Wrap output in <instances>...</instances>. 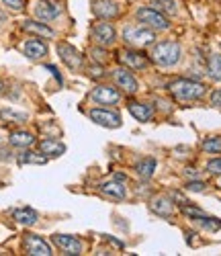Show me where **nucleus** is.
<instances>
[{
  "instance_id": "obj_31",
  "label": "nucleus",
  "mask_w": 221,
  "mask_h": 256,
  "mask_svg": "<svg viewBox=\"0 0 221 256\" xmlns=\"http://www.w3.org/2000/svg\"><path fill=\"white\" fill-rule=\"evenodd\" d=\"M207 170H209L211 174H221V158L211 160V162L207 164Z\"/></svg>"
},
{
  "instance_id": "obj_10",
  "label": "nucleus",
  "mask_w": 221,
  "mask_h": 256,
  "mask_svg": "<svg viewBox=\"0 0 221 256\" xmlns=\"http://www.w3.org/2000/svg\"><path fill=\"white\" fill-rule=\"evenodd\" d=\"M54 244L64 252V254H80L82 252V242L74 236H64V234H56Z\"/></svg>"
},
{
  "instance_id": "obj_23",
  "label": "nucleus",
  "mask_w": 221,
  "mask_h": 256,
  "mask_svg": "<svg viewBox=\"0 0 221 256\" xmlns=\"http://www.w3.org/2000/svg\"><path fill=\"white\" fill-rule=\"evenodd\" d=\"M152 6L160 12H166V14L178 12V2H176V0H152Z\"/></svg>"
},
{
  "instance_id": "obj_36",
  "label": "nucleus",
  "mask_w": 221,
  "mask_h": 256,
  "mask_svg": "<svg viewBox=\"0 0 221 256\" xmlns=\"http://www.w3.org/2000/svg\"><path fill=\"white\" fill-rule=\"evenodd\" d=\"M0 92H2V82H0Z\"/></svg>"
},
{
  "instance_id": "obj_35",
  "label": "nucleus",
  "mask_w": 221,
  "mask_h": 256,
  "mask_svg": "<svg viewBox=\"0 0 221 256\" xmlns=\"http://www.w3.org/2000/svg\"><path fill=\"white\" fill-rule=\"evenodd\" d=\"M48 70H50V72H54V76H56V78H58L60 82H64V80H62V76L58 74V70H56V66H48Z\"/></svg>"
},
{
  "instance_id": "obj_17",
  "label": "nucleus",
  "mask_w": 221,
  "mask_h": 256,
  "mask_svg": "<svg viewBox=\"0 0 221 256\" xmlns=\"http://www.w3.org/2000/svg\"><path fill=\"white\" fill-rule=\"evenodd\" d=\"M39 150L46 156H62L66 152V146L62 142H56V140H43L39 144Z\"/></svg>"
},
{
  "instance_id": "obj_7",
  "label": "nucleus",
  "mask_w": 221,
  "mask_h": 256,
  "mask_svg": "<svg viewBox=\"0 0 221 256\" xmlns=\"http://www.w3.org/2000/svg\"><path fill=\"white\" fill-rule=\"evenodd\" d=\"M25 248L33 256H52L54 254L52 248H50V244L43 240V238L35 236V234H29V236H25Z\"/></svg>"
},
{
  "instance_id": "obj_28",
  "label": "nucleus",
  "mask_w": 221,
  "mask_h": 256,
  "mask_svg": "<svg viewBox=\"0 0 221 256\" xmlns=\"http://www.w3.org/2000/svg\"><path fill=\"white\" fill-rule=\"evenodd\" d=\"M201 148L209 154H221V138H207Z\"/></svg>"
},
{
  "instance_id": "obj_27",
  "label": "nucleus",
  "mask_w": 221,
  "mask_h": 256,
  "mask_svg": "<svg viewBox=\"0 0 221 256\" xmlns=\"http://www.w3.org/2000/svg\"><path fill=\"white\" fill-rule=\"evenodd\" d=\"M209 76L213 80H221V54H213L209 58Z\"/></svg>"
},
{
  "instance_id": "obj_14",
  "label": "nucleus",
  "mask_w": 221,
  "mask_h": 256,
  "mask_svg": "<svg viewBox=\"0 0 221 256\" xmlns=\"http://www.w3.org/2000/svg\"><path fill=\"white\" fill-rule=\"evenodd\" d=\"M60 12H62V6L58 2H37L35 6V14L41 20H54L60 16Z\"/></svg>"
},
{
  "instance_id": "obj_4",
  "label": "nucleus",
  "mask_w": 221,
  "mask_h": 256,
  "mask_svg": "<svg viewBox=\"0 0 221 256\" xmlns=\"http://www.w3.org/2000/svg\"><path fill=\"white\" fill-rule=\"evenodd\" d=\"M138 20L144 23L146 27H150V29H156V31H164V29L170 27L164 12H160L156 8H140L138 10Z\"/></svg>"
},
{
  "instance_id": "obj_29",
  "label": "nucleus",
  "mask_w": 221,
  "mask_h": 256,
  "mask_svg": "<svg viewBox=\"0 0 221 256\" xmlns=\"http://www.w3.org/2000/svg\"><path fill=\"white\" fill-rule=\"evenodd\" d=\"M196 222H201V224H203V228H205V230H209V232H217V230H221V222H219L217 218H209V216H205V218L196 220Z\"/></svg>"
},
{
  "instance_id": "obj_8",
  "label": "nucleus",
  "mask_w": 221,
  "mask_h": 256,
  "mask_svg": "<svg viewBox=\"0 0 221 256\" xmlns=\"http://www.w3.org/2000/svg\"><path fill=\"white\" fill-rule=\"evenodd\" d=\"M119 62L123 66L131 68V70H144L148 66V58L140 52H134V50H127V52H121L119 54Z\"/></svg>"
},
{
  "instance_id": "obj_21",
  "label": "nucleus",
  "mask_w": 221,
  "mask_h": 256,
  "mask_svg": "<svg viewBox=\"0 0 221 256\" xmlns=\"http://www.w3.org/2000/svg\"><path fill=\"white\" fill-rule=\"evenodd\" d=\"M23 29L29 31V33H35L39 37H54V31L46 25V23H35V20H25L23 23Z\"/></svg>"
},
{
  "instance_id": "obj_12",
  "label": "nucleus",
  "mask_w": 221,
  "mask_h": 256,
  "mask_svg": "<svg viewBox=\"0 0 221 256\" xmlns=\"http://www.w3.org/2000/svg\"><path fill=\"white\" fill-rule=\"evenodd\" d=\"M113 78H115V82H117V86L123 88L125 92H136V90H138V80L134 78V74L127 72L125 68H117V70L113 72Z\"/></svg>"
},
{
  "instance_id": "obj_25",
  "label": "nucleus",
  "mask_w": 221,
  "mask_h": 256,
  "mask_svg": "<svg viewBox=\"0 0 221 256\" xmlns=\"http://www.w3.org/2000/svg\"><path fill=\"white\" fill-rule=\"evenodd\" d=\"M0 119L6 121V123H25L29 119V115L27 113H16L12 109H2L0 111Z\"/></svg>"
},
{
  "instance_id": "obj_13",
  "label": "nucleus",
  "mask_w": 221,
  "mask_h": 256,
  "mask_svg": "<svg viewBox=\"0 0 221 256\" xmlns=\"http://www.w3.org/2000/svg\"><path fill=\"white\" fill-rule=\"evenodd\" d=\"M92 12L98 18H115L119 14V4L113 0H96L92 4Z\"/></svg>"
},
{
  "instance_id": "obj_34",
  "label": "nucleus",
  "mask_w": 221,
  "mask_h": 256,
  "mask_svg": "<svg viewBox=\"0 0 221 256\" xmlns=\"http://www.w3.org/2000/svg\"><path fill=\"white\" fill-rule=\"evenodd\" d=\"M211 102H213L215 106H221V88H219V90H215V92L211 94Z\"/></svg>"
},
{
  "instance_id": "obj_1",
  "label": "nucleus",
  "mask_w": 221,
  "mask_h": 256,
  "mask_svg": "<svg viewBox=\"0 0 221 256\" xmlns=\"http://www.w3.org/2000/svg\"><path fill=\"white\" fill-rule=\"evenodd\" d=\"M180 54H182V50L176 41H162V44L154 46L150 56H152L154 64H158V66H162V68H170V66H174V64H178Z\"/></svg>"
},
{
  "instance_id": "obj_19",
  "label": "nucleus",
  "mask_w": 221,
  "mask_h": 256,
  "mask_svg": "<svg viewBox=\"0 0 221 256\" xmlns=\"http://www.w3.org/2000/svg\"><path fill=\"white\" fill-rule=\"evenodd\" d=\"M12 218H14L18 224H23V226H33V224H37V220H39L37 211L29 209V207H23V209L12 211Z\"/></svg>"
},
{
  "instance_id": "obj_33",
  "label": "nucleus",
  "mask_w": 221,
  "mask_h": 256,
  "mask_svg": "<svg viewBox=\"0 0 221 256\" xmlns=\"http://www.w3.org/2000/svg\"><path fill=\"white\" fill-rule=\"evenodd\" d=\"M205 186H207V184L201 182V180H194V182H188V184H186L188 190H198V193H201V190H205Z\"/></svg>"
},
{
  "instance_id": "obj_18",
  "label": "nucleus",
  "mask_w": 221,
  "mask_h": 256,
  "mask_svg": "<svg viewBox=\"0 0 221 256\" xmlns=\"http://www.w3.org/2000/svg\"><path fill=\"white\" fill-rule=\"evenodd\" d=\"M100 190L106 197H113V199H125V186L117 180H108L100 184Z\"/></svg>"
},
{
  "instance_id": "obj_24",
  "label": "nucleus",
  "mask_w": 221,
  "mask_h": 256,
  "mask_svg": "<svg viewBox=\"0 0 221 256\" xmlns=\"http://www.w3.org/2000/svg\"><path fill=\"white\" fill-rule=\"evenodd\" d=\"M136 170H138V174H140L142 178H150V176L154 174V170H156V160H154V158H144V160L136 166Z\"/></svg>"
},
{
  "instance_id": "obj_11",
  "label": "nucleus",
  "mask_w": 221,
  "mask_h": 256,
  "mask_svg": "<svg viewBox=\"0 0 221 256\" xmlns=\"http://www.w3.org/2000/svg\"><path fill=\"white\" fill-rule=\"evenodd\" d=\"M90 119L96 123V125H102V127H119L121 125V117L113 111H106V109H92L90 111Z\"/></svg>"
},
{
  "instance_id": "obj_5",
  "label": "nucleus",
  "mask_w": 221,
  "mask_h": 256,
  "mask_svg": "<svg viewBox=\"0 0 221 256\" xmlns=\"http://www.w3.org/2000/svg\"><path fill=\"white\" fill-rule=\"evenodd\" d=\"M58 54H60L62 62L70 70H78L82 66V56H80V52L74 46H70V44H58Z\"/></svg>"
},
{
  "instance_id": "obj_6",
  "label": "nucleus",
  "mask_w": 221,
  "mask_h": 256,
  "mask_svg": "<svg viewBox=\"0 0 221 256\" xmlns=\"http://www.w3.org/2000/svg\"><path fill=\"white\" fill-rule=\"evenodd\" d=\"M92 100L96 102V104H117L119 102V98H121V94H119V90L117 88H110V86H104V84H100V86H96L94 90H92Z\"/></svg>"
},
{
  "instance_id": "obj_9",
  "label": "nucleus",
  "mask_w": 221,
  "mask_h": 256,
  "mask_svg": "<svg viewBox=\"0 0 221 256\" xmlns=\"http://www.w3.org/2000/svg\"><path fill=\"white\" fill-rule=\"evenodd\" d=\"M92 39L100 48H106V46H113L115 41V29L110 27L108 23H98L92 27Z\"/></svg>"
},
{
  "instance_id": "obj_20",
  "label": "nucleus",
  "mask_w": 221,
  "mask_h": 256,
  "mask_svg": "<svg viewBox=\"0 0 221 256\" xmlns=\"http://www.w3.org/2000/svg\"><path fill=\"white\" fill-rule=\"evenodd\" d=\"M150 207H152L154 213H158V216H162V218L170 216L172 209H174V207H172V201L166 199V197H156V199H152Z\"/></svg>"
},
{
  "instance_id": "obj_22",
  "label": "nucleus",
  "mask_w": 221,
  "mask_h": 256,
  "mask_svg": "<svg viewBox=\"0 0 221 256\" xmlns=\"http://www.w3.org/2000/svg\"><path fill=\"white\" fill-rule=\"evenodd\" d=\"M10 144L16 148H29L35 144V138L29 132H14V134H10Z\"/></svg>"
},
{
  "instance_id": "obj_16",
  "label": "nucleus",
  "mask_w": 221,
  "mask_h": 256,
  "mask_svg": "<svg viewBox=\"0 0 221 256\" xmlns=\"http://www.w3.org/2000/svg\"><path fill=\"white\" fill-rule=\"evenodd\" d=\"M129 113L142 123H146L154 117V109L150 104H144V102H129Z\"/></svg>"
},
{
  "instance_id": "obj_26",
  "label": "nucleus",
  "mask_w": 221,
  "mask_h": 256,
  "mask_svg": "<svg viewBox=\"0 0 221 256\" xmlns=\"http://www.w3.org/2000/svg\"><path fill=\"white\" fill-rule=\"evenodd\" d=\"M18 164H48V156L35 154V152H25L18 156Z\"/></svg>"
},
{
  "instance_id": "obj_2",
  "label": "nucleus",
  "mask_w": 221,
  "mask_h": 256,
  "mask_svg": "<svg viewBox=\"0 0 221 256\" xmlns=\"http://www.w3.org/2000/svg\"><path fill=\"white\" fill-rule=\"evenodd\" d=\"M168 88L174 94V98H178V100H196L205 94V84L196 80H188V78L174 80Z\"/></svg>"
},
{
  "instance_id": "obj_32",
  "label": "nucleus",
  "mask_w": 221,
  "mask_h": 256,
  "mask_svg": "<svg viewBox=\"0 0 221 256\" xmlns=\"http://www.w3.org/2000/svg\"><path fill=\"white\" fill-rule=\"evenodd\" d=\"M2 2L8 8H12V10H20V8H23V0H2Z\"/></svg>"
},
{
  "instance_id": "obj_30",
  "label": "nucleus",
  "mask_w": 221,
  "mask_h": 256,
  "mask_svg": "<svg viewBox=\"0 0 221 256\" xmlns=\"http://www.w3.org/2000/svg\"><path fill=\"white\" fill-rule=\"evenodd\" d=\"M182 213H184V216H188V218H194V220L205 218V213L201 209H198V207H190V205H184L182 207Z\"/></svg>"
},
{
  "instance_id": "obj_3",
  "label": "nucleus",
  "mask_w": 221,
  "mask_h": 256,
  "mask_svg": "<svg viewBox=\"0 0 221 256\" xmlns=\"http://www.w3.org/2000/svg\"><path fill=\"white\" fill-rule=\"evenodd\" d=\"M123 39H125V44H129V46L146 48V46L154 44L156 35H154L152 29H146V27H127L123 31Z\"/></svg>"
},
{
  "instance_id": "obj_15",
  "label": "nucleus",
  "mask_w": 221,
  "mask_h": 256,
  "mask_svg": "<svg viewBox=\"0 0 221 256\" xmlns=\"http://www.w3.org/2000/svg\"><path fill=\"white\" fill-rule=\"evenodd\" d=\"M23 52L31 60H41L43 56L48 54V46L43 44V41H39V39H29V41H25Z\"/></svg>"
}]
</instances>
